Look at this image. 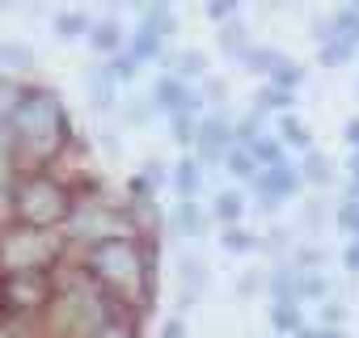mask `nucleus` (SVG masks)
Masks as SVG:
<instances>
[{
	"label": "nucleus",
	"mask_w": 359,
	"mask_h": 338,
	"mask_svg": "<svg viewBox=\"0 0 359 338\" xmlns=\"http://www.w3.org/2000/svg\"><path fill=\"white\" fill-rule=\"evenodd\" d=\"M9 131L18 140V165L22 174H34V169H47L72 140V119L60 102L55 89H26L13 119H9Z\"/></svg>",
	"instance_id": "obj_1"
},
{
	"label": "nucleus",
	"mask_w": 359,
	"mask_h": 338,
	"mask_svg": "<svg viewBox=\"0 0 359 338\" xmlns=\"http://www.w3.org/2000/svg\"><path fill=\"white\" fill-rule=\"evenodd\" d=\"M127 309H118L114 296H106L81 266L55 288V300L47 304V313L39 317L43 321V334L47 338H93L110 317H118Z\"/></svg>",
	"instance_id": "obj_2"
},
{
	"label": "nucleus",
	"mask_w": 359,
	"mask_h": 338,
	"mask_svg": "<svg viewBox=\"0 0 359 338\" xmlns=\"http://www.w3.org/2000/svg\"><path fill=\"white\" fill-rule=\"evenodd\" d=\"M72 203H76V191L64 178L47 174V169L18 174V182H13V224H22V229L55 233L60 224H68Z\"/></svg>",
	"instance_id": "obj_3"
},
{
	"label": "nucleus",
	"mask_w": 359,
	"mask_h": 338,
	"mask_svg": "<svg viewBox=\"0 0 359 338\" xmlns=\"http://www.w3.org/2000/svg\"><path fill=\"white\" fill-rule=\"evenodd\" d=\"M114 237H135L131 224H127L123 203H110L106 195H76L72 216L64 224V241L89 250V245H102V241H114Z\"/></svg>",
	"instance_id": "obj_4"
},
{
	"label": "nucleus",
	"mask_w": 359,
	"mask_h": 338,
	"mask_svg": "<svg viewBox=\"0 0 359 338\" xmlns=\"http://www.w3.org/2000/svg\"><path fill=\"white\" fill-rule=\"evenodd\" d=\"M68 254L64 233H43V229H5L0 233V275H22V271H51Z\"/></svg>",
	"instance_id": "obj_5"
},
{
	"label": "nucleus",
	"mask_w": 359,
	"mask_h": 338,
	"mask_svg": "<svg viewBox=\"0 0 359 338\" xmlns=\"http://www.w3.org/2000/svg\"><path fill=\"white\" fill-rule=\"evenodd\" d=\"M55 300V275L51 271H22V275H0V321H30L43 317Z\"/></svg>",
	"instance_id": "obj_6"
},
{
	"label": "nucleus",
	"mask_w": 359,
	"mask_h": 338,
	"mask_svg": "<svg viewBox=\"0 0 359 338\" xmlns=\"http://www.w3.org/2000/svg\"><path fill=\"white\" fill-rule=\"evenodd\" d=\"M254 187V199H258V212H275L279 203H287L296 191H300V174H296V165L283 161V165H271V169H258V178L250 182Z\"/></svg>",
	"instance_id": "obj_7"
},
{
	"label": "nucleus",
	"mask_w": 359,
	"mask_h": 338,
	"mask_svg": "<svg viewBox=\"0 0 359 338\" xmlns=\"http://www.w3.org/2000/svg\"><path fill=\"white\" fill-rule=\"evenodd\" d=\"M229 148H233V119H229L224 110L203 114V119H199V135H195V161H199L203 169H216Z\"/></svg>",
	"instance_id": "obj_8"
},
{
	"label": "nucleus",
	"mask_w": 359,
	"mask_h": 338,
	"mask_svg": "<svg viewBox=\"0 0 359 338\" xmlns=\"http://www.w3.org/2000/svg\"><path fill=\"white\" fill-rule=\"evenodd\" d=\"M148 102H152V110H156V114H165V119L182 114V110H199V106H203V102H199V93H195L187 81H177L173 72H161V76L152 81Z\"/></svg>",
	"instance_id": "obj_9"
},
{
	"label": "nucleus",
	"mask_w": 359,
	"mask_h": 338,
	"mask_svg": "<svg viewBox=\"0 0 359 338\" xmlns=\"http://www.w3.org/2000/svg\"><path fill=\"white\" fill-rule=\"evenodd\" d=\"M208 283H212V275H208V266L195 254H177V309L199 304Z\"/></svg>",
	"instance_id": "obj_10"
},
{
	"label": "nucleus",
	"mask_w": 359,
	"mask_h": 338,
	"mask_svg": "<svg viewBox=\"0 0 359 338\" xmlns=\"http://www.w3.org/2000/svg\"><path fill=\"white\" fill-rule=\"evenodd\" d=\"M85 89H89V106L97 114H114L118 110V85H114L106 64H89L85 68Z\"/></svg>",
	"instance_id": "obj_11"
},
{
	"label": "nucleus",
	"mask_w": 359,
	"mask_h": 338,
	"mask_svg": "<svg viewBox=\"0 0 359 338\" xmlns=\"http://www.w3.org/2000/svg\"><path fill=\"white\" fill-rule=\"evenodd\" d=\"M169 229H173L177 237H203L208 212L199 208V199H177L173 212H169Z\"/></svg>",
	"instance_id": "obj_12"
},
{
	"label": "nucleus",
	"mask_w": 359,
	"mask_h": 338,
	"mask_svg": "<svg viewBox=\"0 0 359 338\" xmlns=\"http://www.w3.org/2000/svg\"><path fill=\"white\" fill-rule=\"evenodd\" d=\"M85 39H89V47H93L97 55H106V60H114V55L127 47V30H123L114 18H106V22H93Z\"/></svg>",
	"instance_id": "obj_13"
},
{
	"label": "nucleus",
	"mask_w": 359,
	"mask_h": 338,
	"mask_svg": "<svg viewBox=\"0 0 359 338\" xmlns=\"http://www.w3.org/2000/svg\"><path fill=\"white\" fill-rule=\"evenodd\" d=\"M169 187L177 191V199H199V191H203V165L195 156H182L169 169Z\"/></svg>",
	"instance_id": "obj_14"
},
{
	"label": "nucleus",
	"mask_w": 359,
	"mask_h": 338,
	"mask_svg": "<svg viewBox=\"0 0 359 338\" xmlns=\"http://www.w3.org/2000/svg\"><path fill=\"white\" fill-rule=\"evenodd\" d=\"M216 47H220V55H224V60H237V64H241V55L254 47V43H250L245 22H241V18H233L229 26H220V30H216Z\"/></svg>",
	"instance_id": "obj_15"
},
{
	"label": "nucleus",
	"mask_w": 359,
	"mask_h": 338,
	"mask_svg": "<svg viewBox=\"0 0 359 338\" xmlns=\"http://www.w3.org/2000/svg\"><path fill=\"white\" fill-rule=\"evenodd\" d=\"M296 174H300V182H309V187H317V191H325V187L334 182V169H330V156H325V152H317V148H309V152L300 156V165H296Z\"/></svg>",
	"instance_id": "obj_16"
},
{
	"label": "nucleus",
	"mask_w": 359,
	"mask_h": 338,
	"mask_svg": "<svg viewBox=\"0 0 359 338\" xmlns=\"http://www.w3.org/2000/svg\"><path fill=\"white\" fill-rule=\"evenodd\" d=\"M127 55L144 68V64H152V60H165V43H161L156 34H148L144 26H135V30L127 34Z\"/></svg>",
	"instance_id": "obj_17"
},
{
	"label": "nucleus",
	"mask_w": 359,
	"mask_h": 338,
	"mask_svg": "<svg viewBox=\"0 0 359 338\" xmlns=\"http://www.w3.org/2000/svg\"><path fill=\"white\" fill-rule=\"evenodd\" d=\"M140 26L165 43V39H173V30H177V13H173L169 5H144V9H140Z\"/></svg>",
	"instance_id": "obj_18"
},
{
	"label": "nucleus",
	"mask_w": 359,
	"mask_h": 338,
	"mask_svg": "<svg viewBox=\"0 0 359 338\" xmlns=\"http://www.w3.org/2000/svg\"><path fill=\"white\" fill-rule=\"evenodd\" d=\"M212 216H216L224 229L241 224V220H245V195H241V191H216V195H212Z\"/></svg>",
	"instance_id": "obj_19"
},
{
	"label": "nucleus",
	"mask_w": 359,
	"mask_h": 338,
	"mask_svg": "<svg viewBox=\"0 0 359 338\" xmlns=\"http://www.w3.org/2000/svg\"><path fill=\"white\" fill-rule=\"evenodd\" d=\"M220 169H224V174H229V178H237V182H245V187H250V182L258 178V161H254V152H250V148H237V144H233V148L224 152V161H220Z\"/></svg>",
	"instance_id": "obj_20"
},
{
	"label": "nucleus",
	"mask_w": 359,
	"mask_h": 338,
	"mask_svg": "<svg viewBox=\"0 0 359 338\" xmlns=\"http://www.w3.org/2000/svg\"><path fill=\"white\" fill-rule=\"evenodd\" d=\"M266 296L271 300H296V266L292 262H275L266 271ZM300 304V300H296Z\"/></svg>",
	"instance_id": "obj_21"
},
{
	"label": "nucleus",
	"mask_w": 359,
	"mask_h": 338,
	"mask_svg": "<svg viewBox=\"0 0 359 338\" xmlns=\"http://www.w3.org/2000/svg\"><path fill=\"white\" fill-rule=\"evenodd\" d=\"M169 72L177 76V81H199V76H208V60H203V51H195V47H187V51H177V55H169Z\"/></svg>",
	"instance_id": "obj_22"
},
{
	"label": "nucleus",
	"mask_w": 359,
	"mask_h": 338,
	"mask_svg": "<svg viewBox=\"0 0 359 338\" xmlns=\"http://www.w3.org/2000/svg\"><path fill=\"white\" fill-rule=\"evenodd\" d=\"M283 60H287V55H283V51H275V47H250V51L241 55V68H245V72H254V76H266V81H271V76H275V68H279Z\"/></svg>",
	"instance_id": "obj_23"
},
{
	"label": "nucleus",
	"mask_w": 359,
	"mask_h": 338,
	"mask_svg": "<svg viewBox=\"0 0 359 338\" xmlns=\"http://www.w3.org/2000/svg\"><path fill=\"white\" fill-rule=\"evenodd\" d=\"M271 127H266V114H258V110H245L237 123H233V144L237 148H254L262 135H266Z\"/></svg>",
	"instance_id": "obj_24"
},
{
	"label": "nucleus",
	"mask_w": 359,
	"mask_h": 338,
	"mask_svg": "<svg viewBox=\"0 0 359 338\" xmlns=\"http://www.w3.org/2000/svg\"><path fill=\"white\" fill-rule=\"evenodd\" d=\"M275 135L283 140V148H300V152H309V148H313L309 123H300L296 114H279V119H275Z\"/></svg>",
	"instance_id": "obj_25"
},
{
	"label": "nucleus",
	"mask_w": 359,
	"mask_h": 338,
	"mask_svg": "<svg viewBox=\"0 0 359 338\" xmlns=\"http://www.w3.org/2000/svg\"><path fill=\"white\" fill-rule=\"evenodd\" d=\"M266 317H271V330H275V334H296V330L304 325L296 300H271V304H266Z\"/></svg>",
	"instance_id": "obj_26"
},
{
	"label": "nucleus",
	"mask_w": 359,
	"mask_h": 338,
	"mask_svg": "<svg viewBox=\"0 0 359 338\" xmlns=\"http://www.w3.org/2000/svg\"><path fill=\"white\" fill-rule=\"evenodd\" d=\"M292 106H296V93H287V89H275V85H262L258 89V97H254V110L258 114H292Z\"/></svg>",
	"instance_id": "obj_27"
},
{
	"label": "nucleus",
	"mask_w": 359,
	"mask_h": 338,
	"mask_svg": "<svg viewBox=\"0 0 359 338\" xmlns=\"http://www.w3.org/2000/svg\"><path fill=\"white\" fill-rule=\"evenodd\" d=\"M0 68L9 72H34L39 68V55L26 47V43H0Z\"/></svg>",
	"instance_id": "obj_28"
},
{
	"label": "nucleus",
	"mask_w": 359,
	"mask_h": 338,
	"mask_svg": "<svg viewBox=\"0 0 359 338\" xmlns=\"http://www.w3.org/2000/svg\"><path fill=\"white\" fill-rule=\"evenodd\" d=\"M22 174V165H18V140L9 127H0V187H13Z\"/></svg>",
	"instance_id": "obj_29"
},
{
	"label": "nucleus",
	"mask_w": 359,
	"mask_h": 338,
	"mask_svg": "<svg viewBox=\"0 0 359 338\" xmlns=\"http://www.w3.org/2000/svg\"><path fill=\"white\" fill-rule=\"evenodd\" d=\"M258 250L271 254L275 262H287V254H292V229H287V224H271V229L258 237Z\"/></svg>",
	"instance_id": "obj_30"
},
{
	"label": "nucleus",
	"mask_w": 359,
	"mask_h": 338,
	"mask_svg": "<svg viewBox=\"0 0 359 338\" xmlns=\"http://www.w3.org/2000/svg\"><path fill=\"white\" fill-rule=\"evenodd\" d=\"M89 26H93V18H89L85 9H68V13H60V18L51 22L55 39H81V34H89Z\"/></svg>",
	"instance_id": "obj_31"
},
{
	"label": "nucleus",
	"mask_w": 359,
	"mask_h": 338,
	"mask_svg": "<svg viewBox=\"0 0 359 338\" xmlns=\"http://www.w3.org/2000/svg\"><path fill=\"white\" fill-rule=\"evenodd\" d=\"M250 152H254L258 169H271V165H283V161H287V148H283V140H279L275 131H266V135H262Z\"/></svg>",
	"instance_id": "obj_32"
},
{
	"label": "nucleus",
	"mask_w": 359,
	"mask_h": 338,
	"mask_svg": "<svg viewBox=\"0 0 359 338\" xmlns=\"http://www.w3.org/2000/svg\"><path fill=\"white\" fill-rule=\"evenodd\" d=\"M220 245H224V254H254L258 250V233L245 229V224H233V229L220 233Z\"/></svg>",
	"instance_id": "obj_33"
},
{
	"label": "nucleus",
	"mask_w": 359,
	"mask_h": 338,
	"mask_svg": "<svg viewBox=\"0 0 359 338\" xmlns=\"http://www.w3.org/2000/svg\"><path fill=\"white\" fill-rule=\"evenodd\" d=\"M199 110H182V114H173L169 119V131H173V140L182 144V148H195V135H199Z\"/></svg>",
	"instance_id": "obj_34"
},
{
	"label": "nucleus",
	"mask_w": 359,
	"mask_h": 338,
	"mask_svg": "<svg viewBox=\"0 0 359 338\" xmlns=\"http://www.w3.org/2000/svg\"><path fill=\"white\" fill-rule=\"evenodd\" d=\"M330 283L321 271H296V300H325Z\"/></svg>",
	"instance_id": "obj_35"
},
{
	"label": "nucleus",
	"mask_w": 359,
	"mask_h": 338,
	"mask_svg": "<svg viewBox=\"0 0 359 338\" xmlns=\"http://www.w3.org/2000/svg\"><path fill=\"white\" fill-rule=\"evenodd\" d=\"M287 262H292L296 271H321V266H325V250L313 245V241H300V245H292Z\"/></svg>",
	"instance_id": "obj_36"
},
{
	"label": "nucleus",
	"mask_w": 359,
	"mask_h": 338,
	"mask_svg": "<svg viewBox=\"0 0 359 338\" xmlns=\"http://www.w3.org/2000/svg\"><path fill=\"white\" fill-rule=\"evenodd\" d=\"M22 93H26V89H22L13 76H5V72H0V127H9V119H13V110H18Z\"/></svg>",
	"instance_id": "obj_37"
},
{
	"label": "nucleus",
	"mask_w": 359,
	"mask_h": 338,
	"mask_svg": "<svg viewBox=\"0 0 359 338\" xmlns=\"http://www.w3.org/2000/svg\"><path fill=\"white\" fill-rule=\"evenodd\" d=\"M93 338H140V317H131V313H118V317H110Z\"/></svg>",
	"instance_id": "obj_38"
},
{
	"label": "nucleus",
	"mask_w": 359,
	"mask_h": 338,
	"mask_svg": "<svg viewBox=\"0 0 359 338\" xmlns=\"http://www.w3.org/2000/svg\"><path fill=\"white\" fill-rule=\"evenodd\" d=\"M351 55H355V43H346V39H330V43L317 47V60H321L325 68H338V64H346Z\"/></svg>",
	"instance_id": "obj_39"
},
{
	"label": "nucleus",
	"mask_w": 359,
	"mask_h": 338,
	"mask_svg": "<svg viewBox=\"0 0 359 338\" xmlns=\"http://www.w3.org/2000/svg\"><path fill=\"white\" fill-rule=\"evenodd\" d=\"M118 114H123L127 123H135V127H144V123H152V119H156V110H152L148 93H144V97H131V102H118Z\"/></svg>",
	"instance_id": "obj_40"
},
{
	"label": "nucleus",
	"mask_w": 359,
	"mask_h": 338,
	"mask_svg": "<svg viewBox=\"0 0 359 338\" xmlns=\"http://www.w3.org/2000/svg\"><path fill=\"white\" fill-rule=\"evenodd\" d=\"M106 68H110V76H114V85H131L135 76H140V64L127 55V47L114 55V60H106Z\"/></svg>",
	"instance_id": "obj_41"
},
{
	"label": "nucleus",
	"mask_w": 359,
	"mask_h": 338,
	"mask_svg": "<svg viewBox=\"0 0 359 338\" xmlns=\"http://www.w3.org/2000/svg\"><path fill=\"white\" fill-rule=\"evenodd\" d=\"M266 85H275V89H287V93H296V85H304V68H300V64H292V60H283V64L275 68V76H271Z\"/></svg>",
	"instance_id": "obj_42"
},
{
	"label": "nucleus",
	"mask_w": 359,
	"mask_h": 338,
	"mask_svg": "<svg viewBox=\"0 0 359 338\" xmlns=\"http://www.w3.org/2000/svg\"><path fill=\"white\" fill-rule=\"evenodd\" d=\"M334 220H338V229H346L359 241V199H342L338 212H334Z\"/></svg>",
	"instance_id": "obj_43"
},
{
	"label": "nucleus",
	"mask_w": 359,
	"mask_h": 338,
	"mask_svg": "<svg viewBox=\"0 0 359 338\" xmlns=\"http://www.w3.org/2000/svg\"><path fill=\"white\" fill-rule=\"evenodd\" d=\"M300 224H304L309 233H317V229L325 224V203H321V199H309V203L300 208Z\"/></svg>",
	"instance_id": "obj_44"
},
{
	"label": "nucleus",
	"mask_w": 359,
	"mask_h": 338,
	"mask_svg": "<svg viewBox=\"0 0 359 338\" xmlns=\"http://www.w3.org/2000/svg\"><path fill=\"white\" fill-rule=\"evenodd\" d=\"M342 321H346V309L338 300H321V325L325 330H342Z\"/></svg>",
	"instance_id": "obj_45"
},
{
	"label": "nucleus",
	"mask_w": 359,
	"mask_h": 338,
	"mask_svg": "<svg viewBox=\"0 0 359 338\" xmlns=\"http://www.w3.org/2000/svg\"><path fill=\"white\" fill-rule=\"evenodd\" d=\"M224 97H229V85H224L220 76H203V102L224 106Z\"/></svg>",
	"instance_id": "obj_46"
},
{
	"label": "nucleus",
	"mask_w": 359,
	"mask_h": 338,
	"mask_svg": "<svg viewBox=\"0 0 359 338\" xmlns=\"http://www.w3.org/2000/svg\"><path fill=\"white\" fill-rule=\"evenodd\" d=\"M262 288H266V275H258V271H245V275H241V283H237V296H245V300H250V296H258Z\"/></svg>",
	"instance_id": "obj_47"
},
{
	"label": "nucleus",
	"mask_w": 359,
	"mask_h": 338,
	"mask_svg": "<svg viewBox=\"0 0 359 338\" xmlns=\"http://www.w3.org/2000/svg\"><path fill=\"white\" fill-rule=\"evenodd\" d=\"M140 178H148V182H152V187L161 191V187L169 182V169H165L161 161H144V174H140Z\"/></svg>",
	"instance_id": "obj_48"
},
{
	"label": "nucleus",
	"mask_w": 359,
	"mask_h": 338,
	"mask_svg": "<svg viewBox=\"0 0 359 338\" xmlns=\"http://www.w3.org/2000/svg\"><path fill=\"white\" fill-rule=\"evenodd\" d=\"M208 18H212L216 26H229V22L241 18V13H237V5H208Z\"/></svg>",
	"instance_id": "obj_49"
},
{
	"label": "nucleus",
	"mask_w": 359,
	"mask_h": 338,
	"mask_svg": "<svg viewBox=\"0 0 359 338\" xmlns=\"http://www.w3.org/2000/svg\"><path fill=\"white\" fill-rule=\"evenodd\" d=\"M342 266H346V271H355V275H359V241H351V245H346V250H342Z\"/></svg>",
	"instance_id": "obj_50"
},
{
	"label": "nucleus",
	"mask_w": 359,
	"mask_h": 338,
	"mask_svg": "<svg viewBox=\"0 0 359 338\" xmlns=\"http://www.w3.org/2000/svg\"><path fill=\"white\" fill-rule=\"evenodd\" d=\"M161 338H187V325H182V317H169V321H165V330H161Z\"/></svg>",
	"instance_id": "obj_51"
},
{
	"label": "nucleus",
	"mask_w": 359,
	"mask_h": 338,
	"mask_svg": "<svg viewBox=\"0 0 359 338\" xmlns=\"http://www.w3.org/2000/svg\"><path fill=\"white\" fill-rule=\"evenodd\" d=\"M346 144L359 152V119H351V123H346Z\"/></svg>",
	"instance_id": "obj_52"
},
{
	"label": "nucleus",
	"mask_w": 359,
	"mask_h": 338,
	"mask_svg": "<svg viewBox=\"0 0 359 338\" xmlns=\"http://www.w3.org/2000/svg\"><path fill=\"white\" fill-rule=\"evenodd\" d=\"M102 144H106V152H110V156L118 152V135H114V131H102Z\"/></svg>",
	"instance_id": "obj_53"
},
{
	"label": "nucleus",
	"mask_w": 359,
	"mask_h": 338,
	"mask_svg": "<svg viewBox=\"0 0 359 338\" xmlns=\"http://www.w3.org/2000/svg\"><path fill=\"white\" fill-rule=\"evenodd\" d=\"M292 338H317V325H300V330H296Z\"/></svg>",
	"instance_id": "obj_54"
},
{
	"label": "nucleus",
	"mask_w": 359,
	"mask_h": 338,
	"mask_svg": "<svg viewBox=\"0 0 359 338\" xmlns=\"http://www.w3.org/2000/svg\"><path fill=\"white\" fill-rule=\"evenodd\" d=\"M351 182H355V187H359V152H355V156H351Z\"/></svg>",
	"instance_id": "obj_55"
},
{
	"label": "nucleus",
	"mask_w": 359,
	"mask_h": 338,
	"mask_svg": "<svg viewBox=\"0 0 359 338\" xmlns=\"http://www.w3.org/2000/svg\"><path fill=\"white\" fill-rule=\"evenodd\" d=\"M355 97H359V81H355Z\"/></svg>",
	"instance_id": "obj_56"
}]
</instances>
